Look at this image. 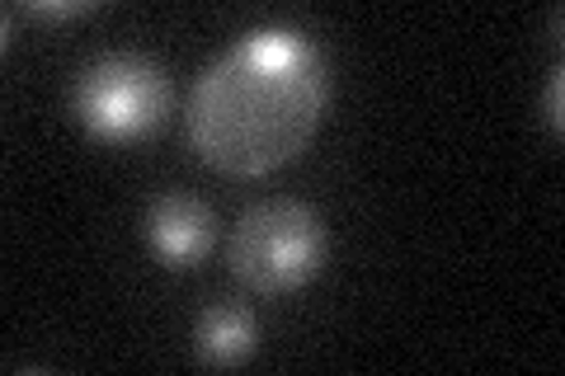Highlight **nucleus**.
<instances>
[{
  "instance_id": "nucleus-5",
  "label": "nucleus",
  "mask_w": 565,
  "mask_h": 376,
  "mask_svg": "<svg viewBox=\"0 0 565 376\" xmlns=\"http://www.w3.org/2000/svg\"><path fill=\"white\" fill-rule=\"evenodd\" d=\"M255 344H259L255 311L245 307V301H232V297H217L199 315V325H193V348H199V363H207V367L250 363Z\"/></svg>"
},
{
  "instance_id": "nucleus-6",
  "label": "nucleus",
  "mask_w": 565,
  "mask_h": 376,
  "mask_svg": "<svg viewBox=\"0 0 565 376\" xmlns=\"http://www.w3.org/2000/svg\"><path fill=\"white\" fill-rule=\"evenodd\" d=\"M542 122L552 132H561V66L546 76V95H542Z\"/></svg>"
},
{
  "instance_id": "nucleus-3",
  "label": "nucleus",
  "mask_w": 565,
  "mask_h": 376,
  "mask_svg": "<svg viewBox=\"0 0 565 376\" xmlns=\"http://www.w3.org/2000/svg\"><path fill=\"white\" fill-rule=\"evenodd\" d=\"M71 109L99 141H141L170 109V76L141 52H104L76 76Z\"/></svg>"
},
{
  "instance_id": "nucleus-4",
  "label": "nucleus",
  "mask_w": 565,
  "mask_h": 376,
  "mask_svg": "<svg viewBox=\"0 0 565 376\" xmlns=\"http://www.w3.org/2000/svg\"><path fill=\"white\" fill-rule=\"evenodd\" d=\"M217 236V217L189 193H161L147 207V245L166 268H193Z\"/></svg>"
},
{
  "instance_id": "nucleus-2",
  "label": "nucleus",
  "mask_w": 565,
  "mask_h": 376,
  "mask_svg": "<svg viewBox=\"0 0 565 376\" xmlns=\"http://www.w3.org/2000/svg\"><path fill=\"white\" fill-rule=\"evenodd\" d=\"M330 230L321 212L297 198H269L250 207L232 230L226 264L259 297H288L326 268Z\"/></svg>"
},
{
  "instance_id": "nucleus-1",
  "label": "nucleus",
  "mask_w": 565,
  "mask_h": 376,
  "mask_svg": "<svg viewBox=\"0 0 565 376\" xmlns=\"http://www.w3.org/2000/svg\"><path fill=\"white\" fill-rule=\"evenodd\" d=\"M326 104L330 80L316 43L292 24H264L199 76L184 128L212 170L250 179L302 155Z\"/></svg>"
},
{
  "instance_id": "nucleus-7",
  "label": "nucleus",
  "mask_w": 565,
  "mask_h": 376,
  "mask_svg": "<svg viewBox=\"0 0 565 376\" xmlns=\"http://www.w3.org/2000/svg\"><path fill=\"white\" fill-rule=\"evenodd\" d=\"M90 6H66V0H57V6H29V14H39V20H71V14H85Z\"/></svg>"
}]
</instances>
